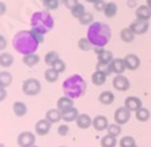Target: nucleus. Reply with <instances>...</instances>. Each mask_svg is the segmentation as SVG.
<instances>
[{"mask_svg":"<svg viewBox=\"0 0 151 147\" xmlns=\"http://www.w3.org/2000/svg\"><path fill=\"white\" fill-rule=\"evenodd\" d=\"M30 26L32 30L40 33V34L45 35L46 33H49L55 26V21L53 17L48 10L45 11H35L30 17Z\"/></svg>","mask_w":151,"mask_h":147,"instance_id":"20e7f679","label":"nucleus"},{"mask_svg":"<svg viewBox=\"0 0 151 147\" xmlns=\"http://www.w3.org/2000/svg\"><path fill=\"white\" fill-rule=\"evenodd\" d=\"M94 52L97 53V57H98V61L101 63H112V60L114 59L113 57V53L110 50H106L105 48H94Z\"/></svg>","mask_w":151,"mask_h":147,"instance_id":"2eb2a0df","label":"nucleus"},{"mask_svg":"<svg viewBox=\"0 0 151 147\" xmlns=\"http://www.w3.org/2000/svg\"><path fill=\"white\" fill-rule=\"evenodd\" d=\"M60 147H65V146H60Z\"/></svg>","mask_w":151,"mask_h":147,"instance_id":"5fc2aeb1","label":"nucleus"},{"mask_svg":"<svg viewBox=\"0 0 151 147\" xmlns=\"http://www.w3.org/2000/svg\"><path fill=\"white\" fill-rule=\"evenodd\" d=\"M52 68H53V70H56L59 74H63L64 71H65V63H64L61 59H59L56 63L52 66Z\"/></svg>","mask_w":151,"mask_h":147,"instance_id":"ea45409f","label":"nucleus"},{"mask_svg":"<svg viewBox=\"0 0 151 147\" xmlns=\"http://www.w3.org/2000/svg\"><path fill=\"white\" fill-rule=\"evenodd\" d=\"M12 46L19 55H30L35 53L40 46V41L35 37V33L30 30H19L12 38Z\"/></svg>","mask_w":151,"mask_h":147,"instance_id":"f257e3e1","label":"nucleus"},{"mask_svg":"<svg viewBox=\"0 0 151 147\" xmlns=\"http://www.w3.org/2000/svg\"><path fill=\"white\" fill-rule=\"evenodd\" d=\"M113 119H114V122H117V124H120V125H124V124H127V122L129 121V119H131V110H128L125 106L117 108L116 110H114Z\"/></svg>","mask_w":151,"mask_h":147,"instance_id":"0eeeda50","label":"nucleus"},{"mask_svg":"<svg viewBox=\"0 0 151 147\" xmlns=\"http://www.w3.org/2000/svg\"><path fill=\"white\" fill-rule=\"evenodd\" d=\"M61 3H63V6L65 8H68V10H72V8L75 7V6H78L79 4V0H61Z\"/></svg>","mask_w":151,"mask_h":147,"instance_id":"79ce46f5","label":"nucleus"},{"mask_svg":"<svg viewBox=\"0 0 151 147\" xmlns=\"http://www.w3.org/2000/svg\"><path fill=\"white\" fill-rule=\"evenodd\" d=\"M117 11H119V7H117V4L114 1H109V3H106L105 6V10H104V15L106 18H114L117 15Z\"/></svg>","mask_w":151,"mask_h":147,"instance_id":"393cba45","label":"nucleus"},{"mask_svg":"<svg viewBox=\"0 0 151 147\" xmlns=\"http://www.w3.org/2000/svg\"><path fill=\"white\" fill-rule=\"evenodd\" d=\"M32 147H38V146H35V144H34V146H32Z\"/></svg>","mask_w":151,"mask_h":147,"instance_id":"864d4df0","label":"nucleus"},{"mask_svg":"<svg viewBox=\"0 0 151 147\" xmlns=\"http://www.w3.org/2000/svg\"><path fill=\"white\" fill-rule=\"evenodd\" d=\"M117 146V138L112 135H105L101 138V147H116Z\"/></svg>","mask_w":151,"mask_h":147,"instance_id":"7c9ffc66","label":"nucleus"},{"mask_svg":"<svg viewBox=\"0 0 151 147\" xmlns=\"http://www.w3.org/2000/svg\"><path fill=\"white\" fill-rule=\"evenodd\" d=\"M108 127H109V121H108V117H105V116L98 115L93 119V128L95 131L102 132V131L108 130Z\"/></svg>","mask_w":151,"mask_h":147,"instance_id":"ddd939ff","label":"nucleus"},{"mask_svg":"<svg viewBox=\"0 0 151 147\" xmlns=\"http://www.w3.org/2000/svg\"><path fill=\"white\" fill-rule=\"evenodd\" d=\"M40 1H41V3L44 4V3H45V1H46V0H40Z\"/></svg>","mask_w":151,"mask_h":147,"instance_id":"3c124183","label":"nucleus"},{"mask_svg":"<svg viewBox=\"0 0 151 147\" xmlns=\"http://www.w3.org/2000/svg\"><path fill=\"white\" fill-rule=\"evenodd\" d=\"M112 84L117 91H121V93H123V91H127L131 87L129 79H128L127 76H124V75H116V76L113 78Z\"/></svg>","mask_w":151,"mask_h":147,"instance_id":"1a4fd4ad","label":"nucleus"},{"mask_svg":"<svg viewBox=\"0 0 151 147\" xmlns=\"http://www.w3.org/2000/svg\"><path fill=\"white\" fill-rule=\"evenodd\" d=\"M44 76H45V81L46 82H49V83H55V82L59 81L60 74L57 72L56 70H53L52 67H49V68L44 72Z\"/></svg>","mask_w":151,"mask_h":147,"instance_id":"cd10ccee","label":"nucleus"},{"mask_svg":"<svg viewBox=\"0 0 151 147\" xmlns=\"http://www.w3.org/2000/svg\"><path fill=\"white\" fill-rule=\"evenodd\" d=\"M75 122H76L78 128H81V130H87V128L93 127V119L87 113H79Z\"/></svg>","mask_w":151,"mask_h":147,"instance_id":"dca6fc26","label":"nucleus"},{"mask_svg":"<svg viewBox=\"0 0 151 147\" xmlns=\"http://www.w3.org/2000/svg\"><path fill=\"white\" fill-rule=\"evenodd\" d=\"M134 147H137V146H134Z\"/></svg>","mask_w":151,"mask_h":147,"instance_id":"6e6d98bb","label":"nucleus"},{"mask_svg":"<svg viewBox=\"0 0 151 147\" xmlns=\"http://www.w3.org/2000/svg\"><path fill=\"white\" fill-rule=\"evenodd\" d=\"M12 110H14V115L17 117H23L27 113V105L22 101H15L12 104Z\"/></svg>","mask_w":151,"mask_h":147,"instance_id":"aec40b11","label":"nucleus"},{"mask_svg":"<svg viewBox=\"0 0 151 147\" xmlns=\"http://www.w3.org/2000/svg\"><path fill=\"white\" fill-rule=\"evenodd\" d=\"M108 133L109 135H112V136L117 138L121 135V125L120 124H117V122H113V124H109V127H108Z\"/></svg>","mask_w":151,"mask_h":147,"instance_id":"e433bc0d","label":"nucleus"},{"mask_svg":"<svg viewBox=\"0 0 151 147\" xmlns=\"http://www.w3.org/2000/svg\"><path fill=\"white\" fill-rule=\"evenodd\" d=\"M57 133H59L60 136H67L68 133H70V127L68 124H60L57 127Z\"/></svg>","mask_w":151,"mask_h":147,"instance_id":"a19ab883","label":"nucleus"},{"mask_svg":"<svg viewBox=\"0 0 151 147\" xmlns=\"http://www.w3.org/2000/svg\"><path fill=\"white\" fill-rule=\"evenodd\" d=\"M124 61H125L127 70L129 71H136L139 67H140V59L137 55L135 53H128L125 57H124Z\"/></svg>","mask_w":151,"mask_h":147,"instance_id":"f8f14e48","label":"nucleus"},{"mask_svg":"<svg viewBox=\"0 0 151 147\" xmlns=\"http://www.w3.org/2000/svg\"><path fill=\"white\" fill-rule=\"evenodd\" d=\"M17 142L19 147H32L35 144V135L30 131H23L18 135Z\"/></svg>","mask_w":151,"mask_h":147,"instance_id":"423d86ee","label":"nucleus"},{"mask_svg":"<svg viewBox=\"0 0 151 147\" xmlns=\"http://www.w3.org/2000/svg\"><path fill=\"white\" fill-rule=\"evenodd\" d=\"M93 22H94V17H93V14L88 12V11H86V12L79 18V23H81L82 26H90Z\"/></svg>","mask_w":151,"mask_h":147,"instance_id":"f704fd0d","label":"nucleus"},{"mask_svg":"<svg viewBox=\"0 0 151 147\" xmlns=\"http://www.w3.org/2000/svg\"><path fill=\"white\" fill-rule=\"evenodd\" d=\"M78 48L81 49V50H83V52H88V50H91L94 46L91 45V42L88 41L87 37H82V38H79V41H78Z\"/></svg>","mask_w":151,"mask_h":147,"instance_id":"473e14b6","label":"nucleus"},{"mask_svg":"<svg viewBox=\"0 0 151 147\" xmlns=\"http://www.w3.org/2000/svg\"><path fill=\"white\" fill-rule=\"evenodd\" d=\"M135 17L137 19H143V21H150L151 19V8L148 7L147 4L139 6L135 8Z\"/></svg>","mask_w":151,"mask_h":147,"instance_id":"f3484780","label":"nucleus"},{"mask_svg":"<svg viewBox=\"0 0 151 147\" xmlns=\"http://www.w3.org/2000/svg\"><path fill=\"white\" fill-rule=\"evenodd\" d=\"M14 64V56L10 55L7 52H3L0 53V67H3V68H8Z\"/></svg>","mask_w":151,"mask_h":147,"instance_id":"bb28decb","label":"nucleus"},{"mask_svg":"<svg viewBox=\"0 0 151 147\" xmlns=\"http://www.w3.org/2000/svg\"><path fill=\"white\" fill-rule=\"evenodd\" d=\"M6 48H7V40L4 35L0 34V50H4Z\"/></svg>","mask_w":151,"mask_h":147,"instance_id":"c03bdc74","label":"nucleus"},{"mask_svg":"<svg viewBox=\"0 0 151 147\" xmlns=\"http://www.w3.org/2000/svg\"><path fill=\"white\" fill-rule=\"evenodd\" d=\"M86 37L94 48H105L112 38V29L104 22H93L88 26Z\"/></svg>","mask_w":151,"mask_h":147,"instance_id":"f03ea898","label":"nucleus"},{"mask_svg":"<svg viewBox=\"0 0 151 147\" xmlns=\"http://www.w3.org/2000/svg\"><path fill=\"white\" fill-rule=\"evenodd\" d=\"M60 6V1L59 0H46L45 3H44V7H45V10L48 11H55L57 10Z\"/></svg>","mask_w":151,"mask_h":147,"instance_id":"58836bf2","label":"nucleus"},{"mask_svg":"<svg viewBox=\"0 0 151 147\" xmlns=\"http://www.w3.org/2000/svg\"><path fill=\"white\" fill-rule=\"evenodd\" d=\"M124 106L128 110H131V112H136L137 109H140L143 106V102H142L140 98L135 97V95H131V97H127L124 99Z\"/></svg>","mask_w":151,"mask_h":147,"instance_id":"9b49d317","label":"nucleus"},{"mask_svg":"<svg viewBox=\"0 0 151 147\" xmlns=\"http://www.w3.org/2000/svg\"><path fill=\"white\" fill-rule=\"evenodd\" d=\"M86 1H87V3H91V4H94L95 1H98V0H86Z\"/></svg>","mask_w":151,"mask_h":147,"instance_id":"09e8293b","label":"nucleus"},{"mask_svg":"<svg viewBox=\"0 0 151 147\" xmlns=\"http://www.w3.org/2000/svg\"><path fill=\"white\" fill-rule=\"evenodd\" d=\"M71 108H74V99H72V98L67 97V95H63V97H60L59 99H57V109H59L61 113Z\"/></svg>","mask_w":151,"mask_h":147,"instance_id":"a211bd4d","label":"nucleus"},{"mask_svg":"<svg viewBox=\"0 0 151 147\" xmlns=\"http://www.w3.org/2000/svg\"><path fill=\"white\" fill-rule=\"evenodd\" d=\"M146 4H147L148 7H150V8H151V0H146Z\"/></svg>","mask_w":151,"mask_h":147,"instance_id":"8fccbe9b","label":"nucleus"},{"mask_svg":"<svg viewBox=\"0 0 151 147\" xmlns=\"http://www.w3.org/2000/svg\"><path fill=\"white\" fill-rule=\"evenodd\" d=\"M95 71H99V72L105 74L106 76H109L110 74H112V68H110V64H109V63H101V61H98V63H97Z\"/></svg>","mask_w":151,"mask_h":147,"instance_id":"c9c22d12","label":"nucleus"},{"mask_svg":"<svg viewBox=\"0 0 151 147\" xmlns=\"http://www.w3.org/2000/svg\"><path fill=\"white\" fill-rule=\"evenodd\" d=\"M59 59H60V56H59V53H57L56 50H49V52L45 55V57H44V61H45L46 66L52 67Z\"/></svg>","mask_w":151,"mask_h":147,"instance_id":"c756f323","label":"nucleus"},{"mask_svg":"<svg viewBox=\"0 0 151 147\" xmlns=\"http://www.w3.org/2000/svg\"><path fill=\"white\" fill-rule=\"evenodd\" d=\"M135 117H136L137 121L146 122V121H148V120H150L151 113H150V110H148V109H146V108H143V106H142L140 109H137L136 112H135Z\"/></svg>","mask_w":151,"mask_h":147,"instance_id":"a878e982","label":"nucleus"},{"mask_svg":"<svg viewBox=\"0 0 151 147\" xmlns=\"http://www.w3.org/2000/svg\"><path fill=\"white\" fill-rule=\"evenodd\" d=\"M6 97H7V91H6V87H1V86H0V102L4 101V99H6Z\"/></svg>","mask_w":151,"mask_h":147,"instance_id":"a18cd8bd","label":"nucleus"},{"mask_svg":"<svg viewBox=\"0 0 151 147\" xmlns=\"http://www.w3.org/2000/svg\"><path fill=\"white\" fill-rule=\"evenodd\" d=\"M135 37H136V34L131 30L129 26H128V27L121 29V32H120V38H121V41H123V42H125V44L132 42L135 40Z\"/></svg>","mask_w":151,"mask_h":147,"instance_id":"5701e85b","label":"nucleus"},{"mask_svg":"<svg viewBox=\"0 0 151 147\" xmlns=\"http://www.w3.org/2000/svg\"><path fill=\"white\" fill-rule=\"evenodd\" d=\"M119 146L120 147H134L136 146V142H135V138L131 136V135H127V136H123L119 140Z\"/></svg>","mask_w":151,"mask_h":147,"instance_id":"72a5a7b5","label":"nucleus"},{"mask_svg":"<svg viewBox=\"0 0 151 147\" xmlns=\"http://www.w3.org/2000/svg\"><path fill=\"white\" fill-rule=\"evenodd\" d=\"M106 75L105 74L99 72V71H94L91 75V82L93 84H95V86H102V84H105L106 82Z\"/></svg>","mask_w":151,"mask_h":147,"instance_id":"c85d7f7f","label":"nucleus"},{"mask_svg":"<svg viewBox=\"0 0 151 147\" xmlns=\"http://www.w3.org/2000/svg\"><path fill=\"white\" fill-rule=\"evenodd\" d=\"M148 27H150V23H148V21H143V19H135L132 23L129 24V29L132 30V32L135 33L136 35H142V34H146L148 30Z\"/></svg>","mask_w":151,"mask_h":147,"instance_id":"6e6552de","label":"nucleus"},{"mask_svg":"<svg viewBox=\"0 0 151 147\" xmlns=\"http://www.w3.org/2000/svg\"><path fill=\"white\" fill-rule=\"evenodd\" d=\"M110 68H112V74H114V75H123L124 71H127L124 59H120V57L113 59L112 63H110Z\"/></svg>","mask_w":151,"mask_h":147,"instance_id":"4468645a","label":"nucleus"},{"mask_svg":"<svg viewBox=\"0 0 151 147\" xmlns=\"http://www.w3.org/2000/svg\"><path fill=\"white\" fill-rule=\"evenodd\" d=\"M98 101L101 102L102 105H112L113 102H114V94L109 90L102 91L101 94L98 95Z\"/></svg>","mask_w":151,"mask_h":147,"instance_id":"4be33fe9","label":"nucleus"},{"mask_svg":"<svg viewBox=\"0 0 151 147\" xmlns=\"http://www.w3.org/2000/svg\"><path fill=\"white\" fill-rule=\"evenodd\" d=\"M50 128H52V124H50L46 119H41V120H38V121L35 122L34 131L38 136H45V135L49 133Z\"/></svg>","mask_w":151,"mask_h":147,"instance_id":"9d476101","label":"nucleus"},{"mask_svg":"<svg viewBox=\"0 0 151 147\" xmlns=\"http://www.w3.org/2000/svg\"><path fill=\"white\" fill-rule=\"evenodd\" d=\"M84 12H86V8H84V6L82 3H79L78 6H75V7L71 10V15H72L74 18H78V19H79Z\"/></svg>","mask_w":151,"mask_h":147,"instance_id":"4c0bfd02","label":"nucleus"},{"mask_svg":"<svg viewBox=\"0 0 151 147\" xmlns=\"http://www.w3.org/2000/svg\"><path fill=\"white\" fill-rule=\"evenodd\" d=\"M0 147H6V146H4V144H3V143H0Z\"/></svg>","mask_w":151,"mask_h":147,"instance_id":"603ef678","label":"nucleus"},{"mask_svg":"<svg viewBox=\"0 0 151 147\" xmlns=\"http://www.w3.org/2000/svg\"><path fill=\"white\" fill-rule=\"evenodd\" d=\"M127 4H128V7H135L136 6V0H128Z\"/></svg>","mask_w":151,"mask_h":147,"instance_id":"de8ad7c7","label":"nucleus"},{"mask_svg":"<svg viewBox=\"0 0 151 147\" xmlns=\"http://www.w3.org/2000/svg\"><path fill=\"white\" fill-rule=\"evenodd\" d=\"M40 60H41V57L37 55V53H30V55H26V56H23V59H22V61H23V64L27 67H35L37 64L40 63Z\"/></svg>","mask_w":151,"mask_h":147,"instance_id":"b1692460","label":"nucleus"},{"mask_svg":"<svg viewBox=\"0 0 151 147\" xmlns=\"http://www.w3.org/2000/svg\"><path fill=\"white\" fill-rule=\"evenodd\" d=\"M12 83V75L8 71H1L0 72V86L1 87H8Z\"/></svg>","mask_w":151,"mask_h":147,"instance_id":"2f4dec72","label":"nucleus"},{"mask_svg":"<svg viewBox=\"0 0 151 147\" xmlns=\"http://www.w3.org/2000/svg\"><path fill=\"white\" fill-rule=\"evenodd\" d=\"M78 116H79V110L74 106V108H71L61 113V120L65 122H72V121H76Z\"/></svg>","mask_w":151,"mask_h":147,"instance_id":"6ab92c4d","label":"nucleus"},{"mask_svg":"<svg viewBox=\"0 0 151 147\" xmlns=\"http://www.w3.org/2000/svg\"><path fill=\"white\" fill-rule=\"evenodd\" d=\"M63 93L64 95L72 98V99H78V98H82L86 94V90H87V83L84 81V78L79 74H74V75H70V76L63 82Z\"/></svg>","mask_w":151,"mask_h":147,"instance_id":"7ed1b4c3","label":"nucleus"},{"mask_svg":"<svg viewBox=\"0 0 151 147\" xmlns=\"http://www.w3.org/2000/svg\"><path fill=\"white\" fill-rule=\"evenodd\" d=\"M41 83H40L38 79L35 78H29L26 81H23L22 83V91L23 94L27 95V97H34V95H38L41 93Z\"/></svg>","mask_w":151,"mask_h":147,"instance_id":"39448f33","label":"nucleus"},{"mask_svg":"<svg viewBox=\"0 0 151 147\" xmlns=\"http://www.w3.org/2000/svg\"><path fill=\"white\" fill-rule=\"evenodd\" d=\"M93 6H94V10L95 11H102V12H104L105 6H106V1H105V0H98V1H95Z\"/></svg>","mask_w":151,"mask_h":147,"instance_id":"37998d69","label":"nucleus"},{"mask_svg":"<svg viewBox=\"0 0 151 147\" xmlns=\"http://www.w3.org/2000/svg\"><path fill=\"white\" fill-rule=\"evenodd\" d=\"M45 119L50 122V124H56L61 120V112H60L59 109H49L48 112L45 113Z\"/></svg>","mask_w":151,"mask_h":147,"instance_id":"412c9836","label":"nucleus"},{"mask_svg":"<svg viewBox=\"0 0 151 147\" xmlns=\"http://www.w3.org/2000/svg\"><path fill=\"white\" fill-rule=\"evenodd\" d=\"M6 11H7V6H6V3L0 1V17L6 14Z\"/></svg>","mask_w":151,"mask_h":147,"instance_id":"49530a36","label":"nucleus"}]
</instances>
